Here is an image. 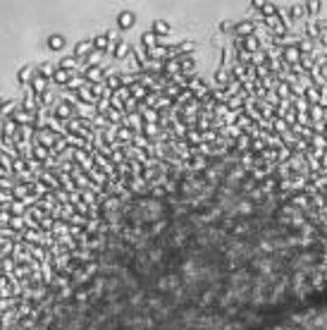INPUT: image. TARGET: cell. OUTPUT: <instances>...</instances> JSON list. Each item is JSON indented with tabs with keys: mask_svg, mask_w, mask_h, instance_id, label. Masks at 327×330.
Listing matches in <instances>:
<instances>
[{
	"mask_svg": "<svg viewBox=\"0 0 327 330\" xmlns=\"http://www.w3.org/2000/svg\"><path fill=\"white\" fill-rule=\"evenodd\" d=\"M251 330H327V297L287 304Z\"/></svg>",
	"mask_w": 327,
	"mask_h": 330,
	"instance_id": "cell-1",
	"label": "cell"
},
{
	"mask_svg": "<svg viewBox=\"0 0 327 330\" xmlns=\"http://www.w3.org/2000/svg\"><path fill=\"white\" fill-rule=\"evenodd\" d=\"M31 72H34V67H31V65H24V67L17 72L19 84H22L24 89H29V84H31V79H34V74H31Z\"/></svg>",
	"mask_w": 327,
	"mask_h": 330,
	"instance_id": "cell-2",
	"label": "cell"
},
{
	"mask_svg": "<svg viewBox=\"0 0 327 330\" xmlns=\"http://www.w3.org/2000/svg\"><path fill=\"white\" fill-rule=\"evenodd\" d=\"M134 22H136V17H134L131 12H122V15L117 17V27H120V29H129V27H134Z\"/></svg>",
	"mask_w": 327,
	"mask_h": 330,
	"instance_id": "cell-3",
	"label": "cell"
},
{
	"mask_svg": "<svg viewBox=\"0 0 327 330\" xmlns=\"http://www.w3.org/2000/svg\"><path fill=\"white\" fill-rule=\"evenodd\" d=\"M48 48H50V51H62V48H65V36H57V34L50 36L48 38Z\"/></svg>",
	"mask_w": 327,
	"mask_h": 330,
	"instance_id": "cell-4",
	"label": "cell"
},
{
	"mask_svg": "<svg viewBox=\"0 0 327 330\" xmlns=\"http://www.w3.org/2000/svg\"><path fill=\"white\" fill-rule=\"evenodd\" d=\"M2 103H5V101H2V93H0V106H2Z\"/></svg>",
	"mask_w": 327,
	"mask_h": 330,
	"instance_id": "cell-5",
	"label": "cell"
},
{
	"mask_svg": "<svg viewBox=\"0 0 327 330\" xmlns=\"http://www.w3.org/2000/svg\"><path fill=\"white\" fill-rule=\"evenodd\" d=\"M0 129H2V127H0Z\"/></svg>",
	"mask_w": 327,
	"mask_h": 330,
	"instance_id": "cell-6",
	"label": "cell"
}]
</instances>
